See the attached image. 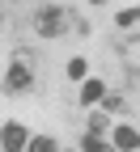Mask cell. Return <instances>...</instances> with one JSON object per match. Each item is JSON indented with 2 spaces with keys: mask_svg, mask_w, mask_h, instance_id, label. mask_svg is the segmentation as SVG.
I'll list each match as a JSON object with an SVG mask.
<instances>
[{
  "mask_svg": "<svg viewBox=\"0 0 140 152\" xmlns=\"http://www.w3.org/2000/svg\"><path fill=\"white\" fill-rule=\"evenodd\" d=\"M89 131H98V135H102V131H106V114L93 110V114H89Z\"/></svg>",
  "mask_w": 140,
  "mask_h": 152,
  "instance_id": "cell-10",
  "label": "cell"
},
{
  "mask_svg": "<svg viewBox=\"0 0 140 152\" xmlns=\"http://www.w3.org/2000/svg\"><path fill=\"white\" fill-rule=\"evenodd\" d=\"M115 21H119V26H123V30H127V26H136V21H140V9H123V13H119V17H115Z\"/></svg>",
  "mask_w": 140,
  "mask_h": 152,
  "instance_id": "cell-8",
  "label": "cell"
},
{
  "mask_svg": "<svg viewBox=\"0 0 140 152\" xmlns=\"http://www.w3.org/2000/svg\"><path fill=\"white\" fill-rule=\"evenodd\" d=\"M81 152H110V148L102 144V135H98V131H89V135L81 140Z\"/></svg>",
  "mask_w": 140,
  "mask_h": 152,
  "instance_id": "cell-7",
  "label": "cell"
},
{
  "mask_svg": "<svg viewBox=\"0 0 140 152\" xmlns=\"http://www.w3.org/2000/svg\"><path fill=\"white\" fill-rule=\"evenodd\" d=\"M0 21H4V17H0Z\"/></svg>",
  "mask_w": 140,
  "mask_h": 152,
  "instance_id": "cell-12",
  "label": "cell"
},
{
  "mask_svg": "<svg viewBox=\"0 0 140 152\" xmlns=\"http://www.w3.org/2000/svg\"><path fill=\"white\" fill-rule=\"evenodd\" d=\"M26 152H59V148H55L51 135H30L26 140Z\"/></svg>",
  "mask_w": 140,
  "mask_h": 152,
  "instance_id": "cell-6",
  "label": "cell"
},
{
  "mask_svg": "<svg viewBox=\"0 0 140 152\" xmlns=\"http://www.w3.org/2000/svg\"><path fill=\"white\" fill-rule=\"evenodd\" d=\"M89 4H106V0H89Z\"/></svg>",
  "mask_w": 140,
  "mask_h": 152,
  "instance_id": "cell-11",
  "label": "cell"
},
{
  "mask_svg": "<svg viewBox=\"0 0 140 152\" xmlns=\"http://www.w3.org/2000/svg\"><path fill=\"white\" fill-rule=\"evenodd\" d=\"M34 30L43 34V38H59V34L68 30V13H64V9H55V4L38 9V13H34Z\"/></svg>",
  "mask_w": 140,
  "mask_h": 152,
  "instance_id": "cell-1",
  "label": "cell"
},
{
  "mask_svg": "<svg viewBox=\"0 0 140 152\" xmlns=\"http://www.w3.org/2000/svg\"><path fill=\"white\" fill-rule=\"evenodd\" d=\"M4 89H9V93H21V89H30V64H26V51H17V55H13L9 76H4Z\"/></svg>",
  "mask_w": 140,
  "mask_h": 152,
  "instance_id": "cell-2",
  "label": "cell"
},
{
  "mask_svg": "<svg viewBox=\"0 0 140 152\" xmlns=\"http://www.w3.org/2000/svg\"><path fill=\"white\" fill-rule=\"evenodd\" d=\"M102 97H106V85L93 80V76H85V85H81V106H98Z\"/></svg>",
  "mask_w": 140,
  "mask_h": 152,
  "instance_id": "cell-4",
  "label": "cell"
},
{
  "mask_svg": "<svg viewBox=\"0 0 140 152\" xmlns=\"http://www.w3.org/2000/svg\"><path fill=\"white\" fill-rule=\"evenodd\" d=\"M85 72H89L85 59H72V64H68V76H72V80H85Z\"/></svg>",
  "mask_w": 140,
  "mask_h": 152,
  "instance_id": "cell-9",
  "label": "cell"
},
{
  "mask_svg": "<svg viewBox=\"0 0 140 152\" xmlns=\"http://www.w3.org/2000/svg\"><path fill=\"white\" fill-rule=\"evenodd\" d=\"M115 148L119 152H136L140 148V131L136 127H115Z\"/></svg>",
  "mask_w": 140,
  "mask_h": 152,
  "instance_id": "cell-5",
  "label": "cell"
},
{
  "mask_svg": "<svg viewBox=\"0 0 140 152\" xmlns=\"http://www.w3.org/2000/svg\"><path fill=\"white\" fill-rule=\"evenodd\" d=\"M26 127L21 123H4V131H0V148L4 152H26Z\"/></svg>",
  "mask_w": 140,
  "mask_h": 152,
  "instance_id": "cell-3",
  "label": "cell"
}]
</instances>
